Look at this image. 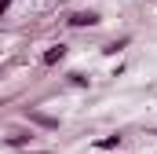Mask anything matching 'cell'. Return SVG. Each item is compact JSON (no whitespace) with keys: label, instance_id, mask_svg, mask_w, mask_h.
<instances>
[{"label":"cell","instance_id":"6da1fadb","mask_svg":"<svg viewBox=\"0 0 157 154\" xmlns=\"http://www.w3.org/2000/svg\"><path fill=\"white\" fill-rule=\"evenodd\" d=\"M66 22H70L73 30H91V26L102 22V15L91 11V7H80V11H70V15H66Z\"/></svg>","mask_w":157,"mask_h":154},{"label":"cell","instance_id":"7a4b0ae2","mask_svg":"<svg viewBox=\"0 0 157 154\" xmlns=\"http://www.w3.org/2000/svg\"><path fill=\"white\" fill-rule=\"evenodd\" d=\"M26 121H33V125L48 128V132H55V128H59V117H51V114H40V110H26Z\"/></svg>","mask_w":157,"mask_h":154},{"label":"cell","instance_id":"3957f363","mask_svg":"<svg viewBox=\"0 0 157 154\" xmlns=\"http://www.w3.org/2000/svg\"><path fill=\"white\" fill-rule=\"evenodd\" d=\"M62 59H66V44H51V48L40 55V66H59Z\"/></svg>","mask_w":157,"mask_h":154},{"label":"cell","instance_id":"277c9868","mask_svg":"<svg viewBox=\"0 0 157 154\" xmlns=\"http://www.w3.org/2000/svg\"><path fill=\"white\" fill-rule=\"evenodd\" d=\"M29 143H33V132H18V128L7 132V147H29Z\"/></svg>","mask_w":157,"mask_h":154},{"label":"cell","instance_id":"5b68a950","mask_svg":"<svg viewBox=\"0 0 157 154\" xmlns=\"http://www.w3.org/2000/svg\"><path fill=\"white\" fill-rule=\"evenodd\" d=\"M121 143H124V136H121V132H113V136H102L95 147H99V151H121Z\"/></svg>","mask_w":157,"mask_h":154},{"label":"cell","instance_id":"8992f818","mask_svg":"<svg viewBox=\"0 0 157 154\" xmlns=\"http://www.w3.org/2000/svg\"><path fill=\"white\" fill-rule=\"evenodd\" d=\"M128 40H132V37H117V40H106V44H102V55H117V51H124V48H128Z\"/></svg>","mask_w":157,"mask_h":154},{"label":"cell","instance_id":"52a82bcc","mask_svg":"<svg viewBox=\"0 0 157 154\" xmlns=\"http://www.w3.org/2000/svg\"><path fill=\"white\" fill-rule=\"evenodd\" d=\"M66 77H70V84H73V88H88V84H91V81L80 74V70H73V74H66Z\"/></svg>","mask_w":157,"mask_h":154},{"label":"cell","instance_id":"ba28073f","mask_svg":"<svg viewBox=\"0 0 157 154\" xmlns=\"http://www.w3.org/2000/svg\"><path fill=\"white\" fill-rule=\"evenodd\" d=\"M11 4H15V0H0V18L7 15V7H11Z\"/></svg>","mask_w":157,"mask_h":154}]
</instances>
